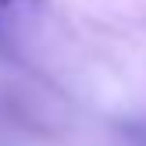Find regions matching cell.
I'll list each match as a JSON object with an SVG mask.
<instances>
[{"label":"cell","mask_w":146,"mask_h":146,"mask_svg":"<svg viewBox=\"0 0 146 146\" xmlns=\"http://www.w3.org/2000/svg\"><path fill=\"white\" fill-rule=\"evenodd\" d=\"M43 0H0V50L18 46L32 21L39 18Z\"/></svg>","instance_id":"6da1fadb"}]
</instances>
